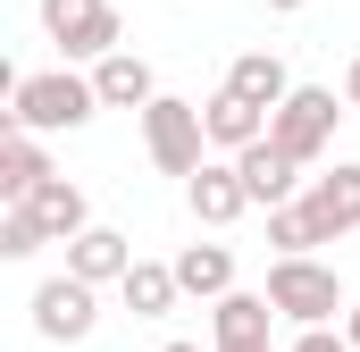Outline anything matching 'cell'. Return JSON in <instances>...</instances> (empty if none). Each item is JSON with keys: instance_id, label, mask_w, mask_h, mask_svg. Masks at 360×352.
Returning a JSON list of instances; mask_svg holds the SVG:
<instances>
[{"instance_id": "cell-1", "label": "cell", "mask_w": 360, "mask_h": 352, "mask_svg": "<svg viewBox=\"0 0 360 352\" xmlns=\"http://www.w3.org/2000/svg\"><path fill=\"white\" fill-rule=\"evenodd\" d=\"M92 109H101V84L76 68H42L8 84V126H34V134H76Z\"/></svg>"}, {"instance_id": "cell-2", "label": "cell", "mask_w": 360, "mask_h": 352, "mask_svg": "<svg viewBox=\"0 0 360 352\" xmlns=\"http://www.w3.org/2000/svg\"><path fill=\"white\" fill-rule=\"evenodd\" d=\"M269 302H276V319H293V327H327L335 310H352L344 277L327 260H310V252H276L269 260Z\"/></svg>"}, {"instance_id": "cell-3", "label": "cell", "mask_w": 360, "mask_h": 352, "mask_svg": "<svg viewBox=\"0 0 360 352\" xmlns=\"http://www.w3.org/2000/svg\"><path fill=\"white\" fill-rule=\"evenodd\" d=\"M143 143H151V168H160V176H193V168H201V151H210L201 101H176V92H160V101L143 109Z\"/></svg>"}, {"instance_id": "cell-4", "label": "cell", "mask_w": 360, "mask_h": 352, "mask_svg": "<svg viewBox=\"0 0 360 352\" xmlns=\"http://www.w3.org/2000/svg\"><path fill=\"white\" fill-rule=\"evenodd\" d=\"M335 118H344V109H335V92H327V84H293L285 101H276L269 134L293 151V160H302V168H310V160H327V143H335Z\"/></svg>"}, {"instance_id": "cell-5", "label": "cell", "mask_w": 360, "mask_h": 352, "mask_svg": "<svg viewBox=\"0 0 360 352\" xmlns=\"http://www.w3.org/2000/svg\"><path fill=\"white\" fill-rule=\"evenodd\" d=\"M92 294H101V285H84L76 268H68V277H42V285H34V336H42V344H84L92 327H101V302H92Z\"/></svg>"}, {"instance_id": "cell-6", "label": "cell", "mask_w": 360, "mask_h": 352, "mask_svg": "<svg viewBox=\"0 0 360 352\" xmlns=\"http://www.w3.org/2000/svg\"><path fill=\"white\" fill-rule=\"evenodd\" d=\"M42 34L59 59H109L117 51V8L109 0H42Z\"/></svg>"}, {"instance_id": "cell-7", "label": "cell", "mask_w": 360, "mask_h": 352, "mask_svg": "<svg viewBox=\"0 0 360 352\" xmlns=\"http://www.w3.org/2000/svg\"><path fill=\"white\" fill-rule=\"evenodd\" d=\"M302 210H310V227H319V244H344L360 227V160H335L327 176H310V193H302Z\"/></svg>"}, {"instance_id": "cell-8", "label": "cell", "mask_w": 360, "mask_h": 352, "mask_svg": "<svg viewBox=\"0 0 360 352\" xmlns=\"http://www.w3.org/2000/svg\"><path fill=\"white\" fill-rule=\"evenodd\" d=\"M184 201H193V218H201V227H235L243 210H260L235 160H201V168L184 176Z\"/></svg>"}, {"instance_id": "cell-9", "label": "cell", "mask_w": 360, "mask_h": 352, "mask_svg": "<svg viewBox=\"0 0 360 352\" xmlns=\"http://www.w3.org/2000/svg\"><path fill=\"white\" fill-rule=\"evenodd\" d=\"M235 168H243V184H252V201L260 210H276V201H293V184H302V160L276 143V134H260V143H243L235 151Z\"/></svg>"}, {"instance_id": "cell-10", "label": "cell", "mask_w": 360, "mask_h": 352, "mask_svg": "<svg viewBox=\"0 0 360 352\" xmlns=\"http://www.w3.org/2000/svg\"><path fill=\"white\" fill-rule=\"evenodd\" d=\"M201 126H210V143L235 160L243 143H260V134H269V109H260V101H243L235 84H218L210 101H201Z\"/></svg>"}, {"instance_id": "cell-11", "label": "cell", "mask_w": 360, "mask_h": 352, "mask_svg": "<svg viewBox=\"0 0 360 352\" xmlns=\"http://www.w3.org/2000/svg\"><path fill=\"white\" fill-rule=\"evenodd\" d=\"M92 84H101V109H151V101H160L151 59H134V51H109V59H92Z\"/></svg>"}, {"instance_id": "cell-12", "label": "cell", "mask_w": 360, "mask_h": 352, "mask_svg": "<svg viewBox=\"0 0 360 352\" xmlns=\"http://www.w3.org/2000/svg\"><path fill=\"white\" fill-rule=\"evenodd\" d=\"M25 210L42 218V235H51V244H76V235L92 227V210H84V184H68V176H42V184L25 193Z\"/></svg>"}, {"instance_id": "cell-13", "label": "cell", "mask_w": 360, "mask_h": 352, "mask_svg": "<svg viewBox=\"0 0 360 352\" xmlns=\"http://www.w3.org/2000/svg\"><path fill=\"white\" fill-rule=\"evenodd\" d=\"M68 268H76L84 285H117V277L134 268V244H126L117 227H84V235L68 244Z\"/></svg>"}, {"instance_id": "cell-14", "label": "cell", "mask_w": 360, "mask_h": 352, "mask_svg": "<svg viewBox=\"0 0 360 352\" xmlns=\"http://www.w3.org/2000/svg\"><path fill=\"white\" fill-rule=\"evenodd\" d=\"M117 294H126L134 319H168L176 294H184V277H176V260H134L126 277H117Z\"/></svg>"}, {"instance_id": "cell-15", "label": "cell", "mask_w": 360, "mask_h": 352, "mask_svg": "<svg viewBox=\"0 0 360 352\" xmlns=\"http://www.w3.org/2000/svg\"><path fill=\"white\" fill-rule=\"evenodd\" d=\"M269 319H276V302L269 294H243V285L210 302V336L218 344H252V336H269Z\"/></svg>"}, {"instance_id": "cell-16", "label": "cell", "mask_w": 360, "mask_h": 352, "mask_svg": "<svg viewBox=\"0 0 360 352\" xmlns=\"http://www.w3.org/2000/svg\"><path fill=\"white\" fill-rule=\"evenodd\" d=\"M42 176H51V160H42V134H34V126H8V134H0V193H8V201H25Z\"/></svg>"}, {"instance_id": "cell-17", "label": "cell", "mask_w": 360, "mask_h": 352, "mask_svg": "<svg viewBox=\"0 0 360 352\" xmlns=\"http://www.w3.org/2000/svg\"><path fill=\"white\" fill-rule=\"evenodd\" d=\"M176 277H184V294L218 302V294H235V252H226V244H184V252H176Z\"/></svg>"}, {"instance_id": "cell-18", "label": "cell", "mask_w": 360, "mask_h": 352, "mask_svg": "<svg viewBox=\"0 0 360 352\" xmlns=\"http://www.w3.org/2000/svg\"><path fill=\"white\" fill-rule=\"evenodd\" d=\"M226 84L243 92V101H260V109L276 118V101L293 92V76H285V59H276V51H243V59L226 68Z\"/></svg>"}, {"instance_id": "cell-19", "label": "cell", "mask_w": 360, "mask_h": 352, "mask_svg": "<svg viewBox=\"0 0 360 352\" xmlns=\"http://www.w3.org/2000/svg\"><path fill=\"white\" fill-rule=\"evenodd\" d=\"M51 235H42V218L25 210V201H8V218H0V260H34Z\"/></svg>"}, {"instance_id": "cell-20", "label": "cell", "mask_w": 360, "mask_h": 352, "mask_svg": "<svg viewBox=\"0 0 360 352\" xmlns=\"http://www.w3.org/2000/svg\"><path fill=\"white\" fill-rule=\"evenodd\" d=\"M269 244H276V252H319V227H310L302 201H276V210H269Z\"/></svg>"}, {"instance_id": "cell-21", "label": "cell", "mask_w": 360, "mask_h": 352, "mask_svg": "<svg viewBox=\"0 0 360 352\" xmlns=\"http://www.w3.org/2000/svg\"><path fill=\"white\" fill-rule=\"evenodd\" d=\"M293 352H352V336H335V327H302Z\"/></svg>"}, {"instance_id": "cell-22", "label": "cell", "mask_w": 360, "mask_h": 352, "mask_svg": "<svg viewBox=\"0 0 360 352\" xmlns=\"http://www.w3.org/2000/svg\"><path fill=\"white\" fill-rule=\"evenodd\" d=\"M344 109H360V51H352V68H344Z\"/></svg>"}, {"instance_id": "cell-23", "label": "cell", "mask_w": 360, "mask_h": 352, "mask_svg": "<svg viewBox=\"0 0 360 352\" xmlns=\"http://www.w3.org/2000/svg\"><path fill=\"white\" fill-rule=\"evenodd\" d=\"M344 336H352V352H360V302H352V310H344Z\"/></svg>"}, {"instance_id": "cell-24", "label": "cell", "mask_w": 360, "mask_h": 352, "mask_svg": "<svg viewBox=\"0 0 360 352\" xmlns=\"http://www.w3.org/2000/svg\"><path fill=\"white\" fill-rule=\"evenodd\" d=\"M218 352H276V344H269V336H252V344H218Z\"/></svg>"}, {"instance_id": "cell-25", "label": "cell", "mask_w": 360, "mask_h": 352, "mask_svg": "<svg viewBox=\"0 0 360 352\" xmlns=\"http://www.w3.org/2000/svg\"><path fill=\"white\" fill-rule=\"evenodd\" d=\"M160 352H201V344H160Z\"/></svg>"}, {"instance_id": "cell-26", "label": "cell", "mask_w": 360, "mask_h": 352, "mask_svg": "<svg viewBox=\"0 0 360 352\" xmlns=\"http://www.w3.org/2000/svg\"><path fill=\"white\" fill-rule=\"evenodd\" d=\"M269 8H302V0H269Z\"/></svg>"}]
</instances>
